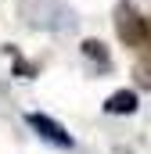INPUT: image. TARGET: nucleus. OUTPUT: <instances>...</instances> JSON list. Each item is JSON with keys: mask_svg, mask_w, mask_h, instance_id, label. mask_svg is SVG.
<instances>
[{"mask_svg": "<svg viewBox=\"0 0 151 154\" xmlns=\"http://www.w3.org/2000/svg\"><path fill=\"white\" fill-rule=\"evenodd\" d=\"M115 29H119L122 43H130V47H151V36H148V32H151V25H148V18H137L130 4H122V7H119Z\"/></svg>", "mask_w": 151, "mask_h": 154, "instance_id": "nucleus-1", "label": "nucleus"}, {"mask_svg": "<svg viewBox=\"0 0 151 154\" xmlns=\"http://www.w3.org/2000/svg\"><path fill=\"white\" fill-rule=\"evenodd\" d=\"M25 122H29V129H36V133L43 136V140H47V143H58V147H72V136L65 133V125H61V122H54V118L40 115V111L25 115Z\"/></svg>", "mask_w": 151, "mask_h": 154, "instance_id": "nucleus-2", "label": "nucleus"}, {"mask_svg": "<svg viewBox=\"0 0 151 154\" xmlns=\"http://www.w3.org/2000/svg\"><path fill=\"white\" fill-rule=\"evenodd\" d=\"M104 111H108V115H133V111H137V93H133V90L112 93V97L104 100Z\"/></svg>", "mask_w": 151, "mask_h": 154, "instance_id": "nucleus-3", "label": "nucleus"}, {"mask_svg": "<svg viewBox=\"0 0 151 154\" xmlns=\"http://www.w3.org/2000/svg\"><path fill=\"white\" fill-rule=\"evenodd\" d=\"M83 54L97 65V68H108V50H104V43H97V39H86L83 43Z\"/></svg>", "mask_w": 151, "mask_h": 154, "instance_id": "nucleus-4", "label": "nucleus"}, {"mask_svg": "<svg viewBox=\"0 0 151 154\" xmlns=\"http://www.w3.org/2000/svg\"><path fill=\"white\" fill-rule=\"evenodd\" d=\"M137 82L144 90H151V65H137Z\"/></svg>", "mask_w": 151, "mask_h": 154, "instance_id": "nucleus-5", "label": "nucleus"}]
</instances>
